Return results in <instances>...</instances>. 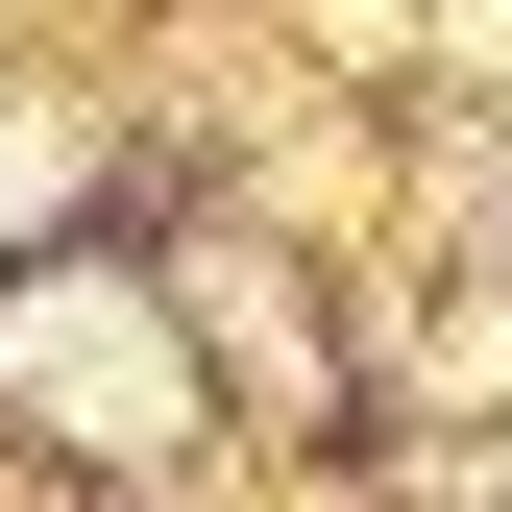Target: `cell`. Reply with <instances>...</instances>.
<instances>
[{
    "label": "cell",
    "instance_id": "cell-2",
    "mask_svg": "<svg viewBox=\"0 0 512 512\" xmlns=\"http://www.w3.org/2000/svg\"><path fill=\"white\" fill-rule=\"evenodd\" d=\"M0 220H49V147H25V122H0Z\"/></svg>",
    "mask_w": 512,
    "mask_h": 512
},
{
    "label": "cell",
    "instance_id": "cell-1",
    "mask_svg": "<svg viewBox=\"0 0 512 512\" xmlns=\"http://www.w3.org/2000/svg\"><path fill=\"white\" fill-rule=\"evenodd\" d=\"M25 415H74V439H171V342H147V293H25Z\"/></svg>",
    "mask_w": 512,
    "mask_h": 512
}]
</instances>
